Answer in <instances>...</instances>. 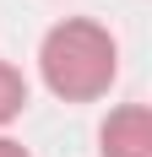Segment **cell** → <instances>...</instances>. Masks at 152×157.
I'll return each mask as SVG.
<instances>
[{
    "instance_id": "2",
    "label": "cell",
    "mask_w": 152,
    "mask_h": 157,
    "mask_svg": "<svg viewBox=\"0 0 152 157\" xmlns=\"http://www.w3.org/2000/svg\"><path fill=\"white\" fill-rule=\"evenodd\" d=\"M103 157H152V114L125 103L103 119Z\"/></svg>"
},
{
    "instance_id": "4",
    "label": "cell",
    "mask_w": 152,
    "mask_h": 157,
    "mask_svg": "<svg viewBox=\"0 0 152 157\" xmlns=\"http://www.w3.org/2000/svg\"><path fill=\"white\" fill-rule=\"evenodd\" d=\"M0 157H27V152H22V146H16L11 136H0Z\"/></svg>"
},
{
    "instance_id": "3",
    "label": "cell",
    "mask_w": 152,
    "mask_h": 157,
    "mask_svg": "<svg viewBox=\"0 0 152 157\" xmlns=\"http://www.w3.org/2000/svg\"><path fill=\"white\" fill-rule=\"evenodd\" d=\"M22 103H27V81H22V71H16V65L0 60V125H6V119H16V114H22Z\"/></svg>"
},
{
    "instance_id": "1",
    "label": "cell",
    "mask_w": 152,
    "mask_h": 157,
    "mask_svg": "<svg viewBox=\"0 0 152 157\" xmlns=\"http://www.w3.org/2000/svg\"><path fill=\"white\" fill-rule=\"evenodd\" d=\"M38 71H44V87L65 103H87V98H103L114 71H120V49L109 38V27L98 22H60L49 27L44 49H38Z\"/></svg>"
}]
</instances>
